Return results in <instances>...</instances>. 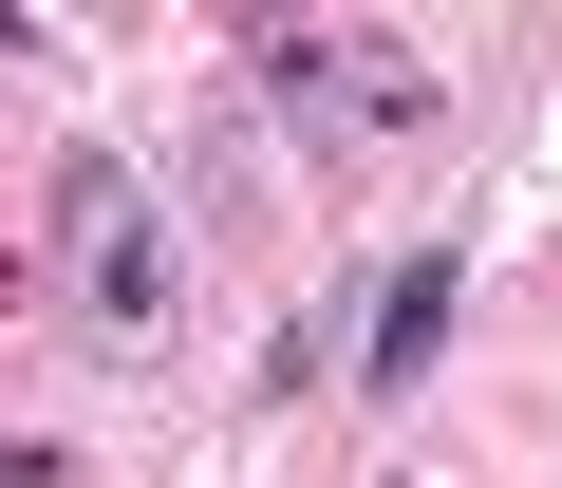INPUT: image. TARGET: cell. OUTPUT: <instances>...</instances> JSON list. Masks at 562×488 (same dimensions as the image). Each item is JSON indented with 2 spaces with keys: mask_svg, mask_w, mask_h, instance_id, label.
I'll list each match as a JSON object with an SVG mask.
<instances>
[{
  "mask_svg": "<svg viewBox=\"0 0 562 488\" xmlns=\"http://www.w3.org/2000/svg\"><path fill=\"white\" fill-rule=\"evenodd\" d=\"M38 225H57V301H76V339H94L113 376H150V357L188 339V225H169L113 151H57V169H38Z\"/></svg>",
  "mask_w": 562,
  "mask_h": 488,
  "instance_id": "1",
  "label": "cell"
},
{
  "mask_svg": "<svg viewBox=\"0 0 562 488\" xmlns=\"http://www.w3.org/2000/svg\"><path fill=\"white\" fill-rule=\"evenodd\" d=\"M244 76H262V113L301 132L319 169H357V151H413V132L450 113V76H431L394 20H262V38H244Z\"/></svg>",
  "mask_w": 562,
  "mask_h": 488,
  "instance_id": "2",
  "label": "cell"
},
{
  "mask_svg": "<svg viewBox=\"0 0 562 488\" xmlns=\"http://www.w3.org/2000/svg\"><path fill=\"white\" fill-rule=\"evenodd\" d=\"M450 301H469V264H450V244H413V264L375 282V320H357V376H375V395H413V376L450 357Z\"/></svg>",
  "mask_w": 562,
  "mask_h": 488,
  "instance_id": "3",
  "label": "cell"
},
{
  "mask_svg": "<svg viewBox=\"0 0 562 488\" xmlns=\"http://www.w3.org/2000/svg\"><path fill=\"white\" fill-rule=\"evenodd\" d=\"M188 169H206V244H244V113H206V132H188Z\"/></svg>",
  "mask_w": 562,
  "mask_h": 488,
  "instance_id": "4",
  "label": "cell"
},
{
  "mask_svg": "<svg viewBox=\"0 0 562 488\" xmlns=\"http://www.w3.org/2000/svg\"><path fill=\"white\" fill-rule=\"evenodd\" d=\"M413 488H431V469H413Z\"/></svg>",
  "mask_w": 562,
  "mask_h": 488,
  "instance_id": "5",
  "label": "cell"
}]
</instances>
